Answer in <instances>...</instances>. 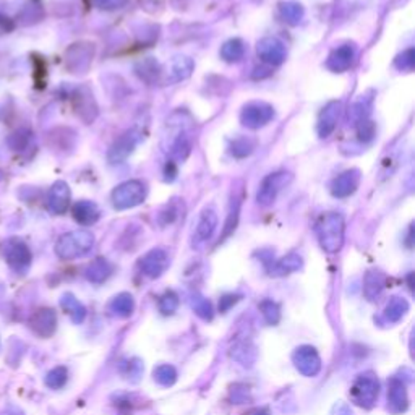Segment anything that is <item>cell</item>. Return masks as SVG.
<instances>
[{
  "instance_id": "cell-14",
  "label": "cell",
  "mask_w": 415,
  "mask_h": 415,
  "mask_svg": "<svg viewBox=\"0 0 415 415\" xmlns=\"http://www.w3.org/2000/svg\"><path fill=\"white\" fill-rule=\"evenodd\" d=\"M193 148V140L192 135H190L187 130H182L176 135V138L172 140L171 144V162L174 164H178V162H183L188 158L190 153H192Z\"/></svg>"
},
{
  "instance_id": "cell-20",
  "label": "cell",
  "mask_w": 415,
  "mask_h": 415,
  "mask_svg": "<svg viewBox=\"0 0 415 415\" xmlns=\"http://www.w3.org/2000/svg\"><path fill=\"white\" fill-rule=\"evenodd\" d=\"M7 256H8L10 265L16 269L26 268L28 265H30V251H28L26 246L21 245V244L15 245L13 249H10Z\"/></svg>"
},
{
  "instance_id": "cell-26",
  "label": "cell",
  "mask_w": 415,
  "mask_h": 415,
  "mask_svg": "<svg viewBox=\"0 0 415 415\" xmlns=\"http://www.w3.org/2000/svg\"><path fill=\"white\" fill-rule=\"evenodd\" d=\"M394 65L399 70H402V72H411V70H414V65H415V52H414V49H407V50H404V52L401 55H397Z\"/></svg>"
},
{
  "instance_id": "cell-28",
  "label": "cell",
  "mask_w": 415,
  "mask_h": 415,
  "mask_svg": "<svg viewBox=\"0 0 415 415\" xmlns=\"http://www.w3.org/2000/svg\"><path fill=\"white\" fill-rule=\"evenodd\" d=\"M300 265H302L300 256H297V255H289V256L283 258V260L279 261L278 265H276V268L279 269V273L284 274V273L295 271V269H299V268H300Z\"/></svg>"
},
{
  "instance_id": "cell-1",
  "label": "cell",
  "mask_w": 415,
  "mask_h": 415,
  "mask_svg": "<svg viewBox=\"0 0 415 415\" xmlns=\"http://www.w3.org/2000/svg\"><path fill=\"white\" fill-rule=\"evenodd\" d=\"M346 222L339 212H326L317 222L318 240L328 254H338L344 244Z\"/></svg>"
},
{
  "instance_id": "cell-29",
  "label": "cell",
  "mask_w": 415,
  "mask_h": 415,
  "mask_svg": "<svg viewBox=\"0 0 415 415\" xmlns=\"http://www.w3.org/2000/svg\"><path fill=\"white\" fill-rule=\"evenodd\" d=\"M93 2L101 10H119L125 7L128 0H93Z\"/></svg>"
},
{
  "instance_id": "cell-22",
  "label": "cell",
  "mask_w": 415,
  "mask_h": 415,
  "mask_svg": "<svg viewBox=\"0 0 415 415\" xmlns=\"http://www.w3.org/2000/svg\"><path fill=\"white\" fill-rule=\"evenodd\" d=\"M112 268L110 265L103 258H98L96 261L93 263V265H89L88 268V278L91 279V281H103L110 274Z\"/></svg>"
},
{
  "instance_id": "cell-24",
  "label": "cell",
  "mask_w": 415,
  "mask_h": 415,
  "mask_svg": "<svg viewBox=\"0 0 415 415\" xmlns=\"http://www.w3.org/2000/svg\"><path fill=\"white\" fill-rule=\"evenodd\" d=\"M240 206H242V198H240V196H234V200L231 203V212H229V216H227L226 231H224V235L231 234L235 229V226H237L239 215H240Z\"/></svg>"
},
{
  "instance_id": "cell-2",
  "label": "cell",
  "mask_w": 415,
  "mask_h": 415,
  "mask_svg": "<svg viewBox=\"0 0 415 415\" xmlns=\"http://www.w3.org/2000/svg\"><path fill=\"white\" fill-rule=\"evenodd\" d=\"M147 198V185L140 181H127L112 192V205L115 210H130L142 205Z\"/></svg>"
},
{
  "instance_id": "cell-8",
  "label": "cell",
  "mask_w": 415,
  "mask_h": 415,
  "mask_svg": "<svg viewBox=\"0 0 415 415\" xmlns=\"http://www.w3.org/2000/svg\"><path fill=\"white\" fill-rule=\"evenodd\" d=\"M217 227V212L212 206H206L203 211L200 212L198 222H196L195 234H193V244H203L206 240L212 237Z\"/></svg>"
},
{
  "instance_id": "cell-30",
  "label": "cell",
  "mask_w": 415,
  "mask_h": 415,
  "mask_svg": "<svg viewBox=\"0 0 415 415\" xmlns=\"http://www.w3.org/2000/svg\"><path fill=\"white\" fill-rule=\"evenodd\" d=\"M177 208L178 206L174 205V203L166 206V210L161 212V224H162V226H167V224H171V222L176 221V217L178 216Z\"/></svg>"
},
{
  "instance_id": "cell-11",
  "label": "cell",
  "mask_w": 415,
  "mask_h": 415,
  "mask_svg": "<svg viewBox=\"0 0 415 415\" xmlns=\"http://www.w3.org/2000/svg\"><path fill=\"white\" fill-rule=\"evenodd\" d=\"M356 59V49L351 46V44H344L338 49H334L333 52L329 54L326 60V67L329 70L336 72V74H342V72L349 70L352 64H354Z\"/></svg>"
},
{
  "instance_id": "cell-18",
  "label": "cell",
  "mask_w": 415,
  "mask_h": 415,
  "mask_svg": "<svg viewBox=\"0 0 415 415\" xmlns=\"http://www.w3.org/2000/svg\"><path fill=\"white\" fill-rule=\"evenodd\" d=\"M221 57L226 60V62H239L244 59L245 55V46L242 42V39H229L227 42H224V46L221 47Z\"/></svg>"
},
{
  "instance_id": "cell-6",
  "label": "cell",
  "mask_w": 415,
  "mask_h": 415,
  "mask_svg": "<svg viewBox=\"0 0 415 415\" xmlns=\"http://www.w3.org/2000/svg\"><path fill=\"white\" fill-rule=\"evenodd\" d=\"M138 142L140 133L137 130H128L127 133H123L119 140H115L108 154L110 164H120V162L125 161L128 156L133 153L135 148H137Z\"/></svg>"
},
{
  "instance_id": "cell-3",
  "label": "cell",
  "mask_w": 415,
  "mask_h": 415,
  "mask_svg": "<svg viewBox=\"0 0 415 415\" xmlns=\"http://www.w3.org/2000/svg\"><path fill=\"white\" fill-rule=\"evenodd\" d=\"M93 234H89L86 231H76L60 237L55 250H57L59 256L65 258V260H72V258L86 255L88 251L93 249Z\"/></svg>"
},
{
  "instance_id": "cell-25",
  "label": "cell",
  "mask_w": 415,
  "mask_h": 415,
  "mask_svg": "<svg viewBox=\"0 0 415 415\" xmlns=\"http://www.w3.org/2000/svg\"><path fill=\"white\" fill-rule=\"evenodd\" d=\"M357 137L363 143L372 142L375 137V123L368 119L357 122Z\"/></svg>"
},
{
  "instance_id": "cell-12",
  "label": "cell",
  "mask_w": 415,
  "mask_h": 415,
  "mask_svg": "<svg viewBox=\"0 0 415 415\" xmlns=\"http://www.w3.org/2000/svg\"><path fill=\"white\" fill-rule=\"evenodd\" d=\"M193 60L187 55H176L167 64V83H178L187 80L193 72Z\"/></svg>"
},
{
  "instance_id": "cell-9",
  "label": "cell",
  "mask_w": 415,
  "mask_h": 415,
  "mask_svg": "<svg viewBox=\"0 0 415 415\" xmlns=\"http://www.w3.org/2000/svg\"><path fill=\"white\" fill-rule=\"evenodd\" d=\"M358 185H360V171L349 169L334 178L333 183H331V193L336 198H347V196L356 193Z\"/></svg>"
},
{
  "instance_id": "cell-21",
  "label": "cell",
  "mask_w": 415,
  "mask_h": 415,
  "mask_svg": "<svg viewBox=\"0 0 415 415\" xmlns=\"http://www.w3.org/2000/svg\"><path fill=\"white\" fill-rule=\"evenodd\" d=\"M255 147H256L255 140L246 138V137H239L235 138L231 144V153L235 156V158H246V156L254 153Z\"/></svg>"
},
{
  "instance_id": "cell-13",
  "label": "cell",
  "mask_w": 415,
  "mask_h": 415,
  "mask_svg": "<svg viewBox=\"0 0 415 415\" xmlns=\"http://www.w3.org/2000/svg\"><path fill=\"white\" fill-rule=\"evenodd\" d=\"M167 265H169V256H167L166 251L161 249H154L148 251L142 260V269L144 271V274H148V276L151 278L161 276V274L166 271Z\"/></svg>"
},
{
  "instance_id": "cell-15",
  "label": "cell",
  "mask_w": 415,
  "mask_h": 415,
  "mask_svg": "<svg viewBox=\"0 0 415 415\" xmlns=\"http://www.w3.org/2000/svg\"><path fill=\"white\" fill-rule=\"evenodd\" d=\"M55 323H57V319H55V313L50 308H41L31 317V328L35 329V333L44 336V338L54 333Z\"/></svg>"
},
{
  "instance_id": "cell-17",
  "label": "cell",
  "mask_w": 415,
  "mask_h": 415,
  "mask_svg": "<svg viewBox=\"0 0 415 415\" xmlns=\"http://www.w3.org/2000/svg\"><path fill=\"white\" fill-rule=\"evenodd\" d=\"M74 216L83 226H89L99 220V208L91 201H80L74 208Z\"/></svg>"
},
{
  "instance_id": "cell-19",
  "label": "cell",
  "mask_w": 415,
  "mask_h": 415,
  "mask_svg": "<svg viewBox=\"0 0 415 415\" xmlns=\"http://www.w3.org/2000/svg\"><path fill=\"white\" fill-rule=\"evenodd\" d=\"M281 15L289 25H299L304 20L305 10L299 2H284L281 5Z\"/></svg>"
},
{
  "instance_id": "cell-5",
  "label": "cell",
  "mask_w": 415,
  "mask_h": 415,
  "mask_svg": "<svg viewBox=\"0 0 415 415\" xmlns=\"http://www.w3.org/2000/svg\"><path fill=\"white\" fill-rule=\"evenodd\" d=\"M274 119V109L266 103H250L246 104L242 114H240V120H242L246 128H251V130H256V128H261L268 125L269 122Z\"/></svg>"
},
{
  "instance_id": "cell-27",
  "label": "cell",
  "mask_w": 415,
  "mask_h": 415,
  "mask_svg": "<svg viewBox=\"0 0 415 415\" xmlns=\"http://www.w3.org/2000/svg\"><path fill=\"white\" fill-rule=\"evenodd\" d=\"M65 381H67V370L64 367L54 368L46 378V383L47 386H50V388H60V386L65 385Z\"/></svg>"
},
{
  "instance_id": "cell-16",
  "label": "cell",
  "mask_w": 415,
  "mask_h": 415,
  "mask_svg": "<svg viewBox=\"0 0 415 415\" xmlns=\"http://www.w3.org/2000/svg\"><path fill=\"white\" fill-rule=\"evenodd\" d=\"M70 203V190L64 182L54 185L49 196V208L54 212H64Z\"/></svg>"
},
{
  "instance_id": "cell-7",
  "label": "cell",
  "mask_w": 415,
  "mask_h": 415,
  "mask_svg": "<svg viewBox=\"0 0 415 415\" xmlns=\"http://www.w3.org/2000/svg\"><path fill=\"white\" fill-rule=\"evenodd\" d=\"M258 57L268 65H281L285 60V46L276 38H263L256 47Z\"/></svg>"
},
{
  "instance_id": "cell-10",
  "label": "cell",
  "mask_w": 415,
  "mask_h": 415,
  "mask_svg": "<svg viewBox=\"0 0 415 415\" xmlns=\"http://www.w3.org/2000/svg\"><path fill=\"white\" fill-rule=\"evenodd\" d=\"M339 114H341L339 101H331L329 104L324 106L322 114H319L318 125H317L319 137L328 138L329 135L334 132V128L336 125H338V120H339Z\"/></svg>"
},
{
  "instance_id": "cell-23",
  "label": "cell",
  "mask_w": 415,
  "mask_h": 415,
  "mask_svg": "<svg viewBox=\"0 0 415 415\" xmlns=\"http://www.w3.org/2000/svg\"><path fill=\"white\" fill-rule=\"evenodd\" d=\"M138 74L142 75L143 80L153 81V80H158V76L161 75V70L153 59H148L138 65Z\"/></svg>"
},
{
  "instance_id": "cell-4",
  "label": "cell",
  "mask_w": 415,
  "mask_h": 415,
  "mask_svg": "<svg viewBox=\"0 0 415 415\" xmlns=\"http://www.w3.org/2000/svg\"><path fill=\"white\" fill-rule=\"evenodd\" d=\"M290 182H292V174L288 171H278L274 174H269L260 185L256 193V201L261 206H269L276 201L278 195L288 188Z\"/></svg>"
}]
</instances>
